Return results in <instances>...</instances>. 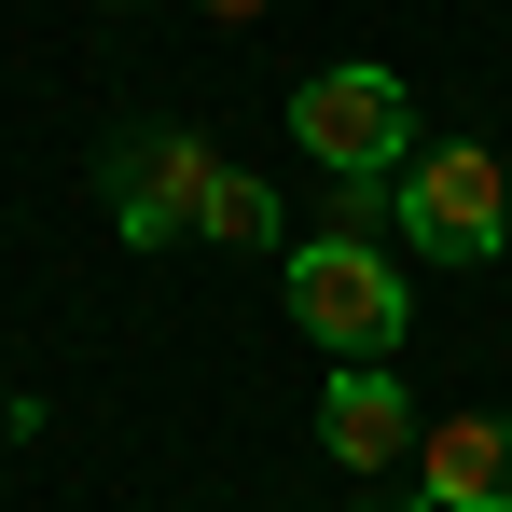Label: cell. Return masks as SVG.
Returning a JSON list of instances; mask_svg holds the SVG:
<instances>
[{"label": "cell", "instance_id": "6da1fadb", "mask_svg": "<svg viewBox=\"0 0 512 512\" xmlns=\"http://www.w3.org/2000/svg\"><path fill=\"white\" fill-rule=\"evenodd\" d=\"M277 277H291V319L333 346V360H388V346L416 333V291H402V263H374V236H305Z\"/></svg>", "mask_w": 512, "mask_h": 512}, {"label": "cell", "instance_id": "7a4b0ae2", "mask_svg": "<svg viewBox=\"0 0 512 512\" xmlns=\"http://www.w3.org/2000/svg\"><path fill=\"white\" fill-rule=\"evenodd\" d=\"M388 222H402L429 263H499L512 250V180H499L485 139H429L416 167L388 180Z\"/></svg>", "mask_w": 512, "mask_h": 512}, {"label": "cell", "instance_id": "3957f363", "mask_svg": "<svg viewBox=\"0 0 512 512\" xmlns=\"http://www.w3.org/2000/svg\"><path fill=\"white\" fill-rule=\"evenodd\" d=\"M291 153H319V180H402L416 167V111H402V84L374 70V56H346V70H319V84L291 97Z\"/></svg>", "mask_w": 512, "mask_h": 512}, {"label": "cell", "instance_id": "277c9868", "mask_svg": "<svg viewBox=\"0 0 512 512\" xmlns=\"http://www.w3.org/2000/svg\"><path fill=\"white\" fill-rule=\"evenodd\" d=\"M208 180H222V153H208L194 125H125V139L97 153V194H111V236H125V250H167V236H194Z\"/></svg>", "mask_w": 512, "mask_h": 512}, {"label": "cell", "instance_id": "5b68a950", "mask_svg": "<svg viewBox=\"0 0 512 512\" xmlns=\"http://www.w3.org/2000/svg\"><path fill=\"white\" fill-rule=\"evenodd\" d=\"M319 443H333V471H360V485H402L429 416H416V388H402L388 360H346L333 388H319Z\"/></svg>", "mask_w": 512, "mask_h": 512}, {"label": "cell", "instance_id": "8992f818", "mask_svg": "<svg viewBox=\"0 0 512 512\" xmlns=\"http://www.w3.org/2000/svg\"><path fill=\"white\" fill-rule=\"evenodd\" d=\"M402 485H416L429 512H512V416H429Z\"/></svg>", "mask_w": 512, "mask_h": 512}, {"label": "cell", "instance_id": "52a82bcc", "mask_svg": "<svg viewBox=\"0 0 512 512\" xmlns=\"http://www.w3.org/2000/svg\"><path fill=\"white\" fill-rule=\"evenodd\" d=\"M194 236H208V250H277V194H263L250 167H222L208 208H194Z\"/></svg>", "mask_w": 512, "mask_h": 512}, {"label": "cell", "instance_id": "ba28073f", "mask_svg": "<svg viewBox=\"0 0 512 512\" xmlns=\"http://www.w3.org/2000/svg\"><path fill=\"white\" fill-rule=\"evenodd\" d=\"M194 14H222V28H250V14H263V0H194Z\"/></svg>", "mask_w": 512, "mask_h": 512}]
</instances>
